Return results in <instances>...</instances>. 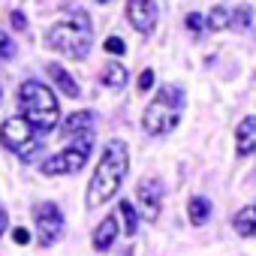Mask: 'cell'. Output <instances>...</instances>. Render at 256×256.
Returning a JSON list of instances; mask_svg holds the SVG:
<instances>
[{"label": "cell", "mask_w": 256, "mask_h": 256, "mask_svg": "<svg viewBox=\"0 0 256 256\" xmlns=\"http://www.w3.org/2000/svg\"><path fill=\"white\" fill-rule=\"evenodd\" d=\"M46 70H48L52 82H54V84H58V88H60V90L66 94V96H72V100H76V96L82 94V90H78V82H76V78H72V76H70V72H66V70H64L60 64H48Z\"/></svg>", "instance_id": "13"}, {"label": "cell", "mask_w": 256, "mask_h": 256, "mask_svg": "<svg viewBox=\"0 0 256 256\" xmlns=\"http://www.w3.org/2000/svg\"><path fill=\"white\" fill-rule=\"evenodd\" d=\"M18 106H22V118H28L34 124V130L40 136L52 133L54 126H58V120H60L58 96L42 82H24L18 88Z\"/></svg>", "instance_id": "2"}, {"label": "cell", "mask_w": 256, "mask_h": 256, "mask_svg": "<svg viewBox=\"0 0 256 256\" xmlns=\"http://www.w3.org/2000/svg\"><path fill=\"white\" fill-rule=\"evenodd\" d=\"M232 226H235L238 235H256V205L241 208V211L232 217Z\"/></svg>", "instance_id": "16"}, {"label": "cell", "mask_w": 256, "mask_h": 256, "mask_svg": "<svg viewBox=\"0 0 256 256\" xmlns=\"http://www.w3.org/2000/svg\"><path fill=\"white\" fill-rule=\"evenodd\" d=\"M16 54V42L4 34V30H0V58H4V60H10Z\"/></svg>", "instance_id": "20"}, {"label": "cell", "mask_w": 256, "mask_h": 256, "mask_svg": "<svg viewBox=\"0 0 256 256\" xmlns=\"http://www.w3.org/2000/svg\"><path fill=\"white\" fill-rule=\"evenodd\" d=\"M4 229H6V211L0 208V235H4Z\"/></svg>", "instance_id": "26"}, {"label": "cell", "mask_w": 256, "mask_h": 256, "mask_svg": "<svg viewBox=\"0 0 256 256\" xmlns=\"http://www.w3.org/2000/svg\"><path fill=\"white\" fill-rule=\"evenodd\" d=\"M148 88H154V70H145L139 76V90H148Z\"/></svg>", "instance_id": "24"}, {"label": "cell", "mask_w": 256, "mask_h": 256, "mask_svg": "<svg viewBox=\"0 0 256 256\" xmlns=\"http://www.w3.org/2000/svg\"><path fill=\"white\" fill-rule=\"evenodd\" d=\"M0 142H4V148H10L18 160H34V154L42 145V136L34 130V124L28 118L16 114V118H6L4 126H0Z\"/></svg>", "instance_id": "5"}, {"label": "cell", "mask_w": 256, "mask_h": 256, "mask_svg": "<svg viewBox=\"0 0 256 256\" xmlns=\"http://www.w3.org/2000/svg\"><path fill=\"white\" fill-rule=\"evenodd\" d=\"M36 217V229H40V247H52L60 235H64V214L54 202H40L34 208Z\"/></svg>", "instance_id": "7"}, {"label": "cell", "mask_w": 256, "mask_h": 256, "mask_svg": "<svg viewBox=\"0 0 256 256\" xmlns=\"http://www.w3.org/2000/svg\"><path fill=\"white\" fill-rule=\"evenodd\" d=\"M102 82H106V88L120 90V88H126V82H130V72H126V66H124V64L108 60V64H106V70H102Z\"/></svg>", "instance_id": "14"}, {"label": "cell", "mask_w": 256, "mask_h": 256, "mask_svg": "<svg viewBox=\"0 0 256 256\" xmlns=\"http://www.w3.org/2000/svg\"><path fill=\"white\" fill-rule=\"evenodd\" d=\"M184 106H187V96H184V88L181 84H166L157 90V96L148 102L145 114H142V126L145 133L151 136H163V133H172L181 114H184Z\"/></svg>", "instance_id": "4"}, {"label": "cell", "mask_w": 256, "mask_h": 256, "mask_svg": "<svg viewBox=\"0 0 256 256\" xmlns=\"http://www.w3.org/2000/svg\"><path fill=\"white\" fill-rule=\"evenodd\" d=\"M90 148H94V133L90 136H78V139H70V145L64 148V151H58V154H52V157H46L42 163H40V172L42 175H72V172H78L84 163H88V157H90Z\"/></svg>", "instance_id": "6"}, {"label": "cell", "mask_w": 256, "mask_h": 256, "mask_svg": "<svg viewBox=\"0 0 256 256\" xmlns=\"http://www.w3.org/2000/svg\"><path fill=\"white\" fill-rule=\"evenodd\" d=\"M126 18L139 34H154L157 28V4L154 0H126Z\"/></svg>", "instance_id": "8"}, {"label": "cell", "mask_w": 256, "mask_h": 256, "mask_svg": "<svg viewBox=\"0 0 256 256\" xmlns=\"http://www.w3.org/2000/svg\"><path fill=\"white\" fill-rule=\"evenodd\" d=\"M118 220L124 223V232L126 235H133L136 229H139V217H136V208H133V202H118Z\"/></svg>", "instance_id": "18"}, {"label": "cell", "mask_w": 256, "mask_h": 256, "mask_svg": "<svg viewBox=\"0 0 256 256\" xmlns=\"http://www.w3.org/2000/svg\"><path fill=\"white\" fill-rule=\"evenodd\" d=\"M94 126H96V112L82 108V112H72V114L64 120L60 133H64L66 139H78V136H90V133H94Z\"/></svg>", "instance_id": "10"}, {"label": "cell", "mask_w": 256, "mask_h": 256, "mask_svg": "<svg viewBox=\"0 0 256 256\" xmlns=\"http://www.w3.org/2000/svg\"><path fill=\"white\" fill-rule=\"evenodd\" d=\"M118 232H120V226H118V217L114 214H108L96 229H94V250H108L112 244H114V238H118Z\"/></svg>", "instance_id": "12"}, {"label": "cell", "mask_w": 256, "mask_h": 256, "mask_svg": "<svg viewBox=\"0 0 256 256\" xmlns=\"http://www.w3.org/2000/svg\"><path fill=\"white\" fill-rule=\"evenodd\" d=\"M96 4H108V0H96Z\"/></svg>", "instance_id": "27"}, {"label": "cell", "mask_w": 256, "mask_h": 256, "mask_svg": "<svg viewBox=\"0 0 256 256\" xmlns=\"http://www.w3.org/2000/svg\"><path fill=\"white\" fill-rule=\"evenodd\" d=\"M232 24V10L229 6H214L211 12H208V30L211 34H220V30H226Z\"/></svg>", "instance_id": "17"}, {"label": "cell", "mask_w": 256, "mask_h": 256, "mask_svg": "<svg viewBox=\"0 0 256 256\" xmlns=\"http://www.w3.org/2000/svg\"><path fill=\"white\" fill-rule=\"evenodd\" d=\"M187 217H190L193 226L208 223V217H211V199H205V196H193L190 205H187Z\"/></svg>", "instance_id": "15"}, {"label": "cell", "mask_w": 256, "mask_h": 256, "mask_svg": "<svg viewBox=\"0 0 256 256\" xmlns=\"http://www.w3.org/2000/svg\"><path fill=\"white\" fill-rule=\"evenodd\" d=\"M102 46H106V52H108V54H124V52H126V46H124V40H120V36H108Z\"/></svg>", "instance_id": "21"}, {"label": "cell", "mask_w": 256, "mask_h": 256, "mask_svg": "<svg viewBox=\"0 0 256 256\" xmlns=\"http://www.w3.org/2000/svg\"><path fill=\"white\" fill-rule=\"evenodd\" d=\"M12 241H16V244H30V232H28V229H16V232H12Z\"/></svg>", "instance_id": "25"}, {"label": "cell", "mask_w": 256, "mask_h": 256, "mask_svg": "<svg viewBox=\"0 0 256 256\" xmlns=\"http://www.w3.org/2000/svg\"><path fill=\"white\" fill-rule=\"evenodd\" d=\"M10 22H12V28H16V30H28V18H24V12H18V10H16V12L10 16Z\"/></svg>", "instance_id": "23"}, {"label": "cell", "mask_w": 256, "mask_h": 256, "mask_svg": "<svg viewBox=\"0 0 256 256\" xmlns=\"http://www.w3.org/2000/svg\"><path fill=\"white\" fill-rule=\"evenodd\" d=\"M46 46L52 52H64L76 60H84L90 54V46H94V30H90V18L88 12H72L70 18L58 22L48 28L46 34Z\"/></svg>", "instance_id": "3"}, {"label": "cell", "mask_w": 256, "mask_h": 256, "mask_svg": "<svg viewBox=\"0 0 256 256\" xmlns=\"http://www.w3.org/2000/svg\"><path fill=\"white\" fill-rule=\"evenodd\" d=\"M250 22H253V10L250 6H235L232 10V30H247L250 28Z\"/></svg>", "instance_id": "19"}, {"label": "cell", "mask_w": 256, "mask_h": 256, "mask_svg": "<svg viewBox=\"0 0 256 256\" xmlns=\"http://www.w3.org/2000/svg\"><path fill=\"white\" fill-rule=\"evenodd\" d=\"M235 151H238V157H247V154L256 151V118L253 114L238 124V130H235Z\"/></svg>", "instance_id": "11"}, {"label": "cell", "mask_w": 256, "mask_h": 256, "mask_svg": "<svg viewBox=\"0 0 256 256\" xmlns=\"http://www.w3.org/2000/svg\"><path fill=\"white\" fill-rule=\"evenodd\" d=\"M160 202H163V184L157 178L139 181V205H142V214L148 220H157L160 217Z\"/></svg>", "instance_id": "9"}, {"label": "cell", "mask_w": 256, "mask_h": 256, "mask_svg": "<svg viewBox=\"0 0 256 256\" xmlns=\"http://www.w3.org/2000/svg\"><path fill=\"white\" fill-rule=\"evenodd\" d=\"M184 24H187V30H190V34H202V24H205V22H202V16H199V12H190V16L184 18Z\"/></svg>", "instance_id": "22"}, {"label": "cell", "mask_w": 256, "mask_h": 256, "mask_svg": "<svg viewBox=\"0 0 256 256\" xmlns=\"http://www.w3.org/2000/svg\"><path fill=\"white\" fill-rule=\"evenodd\" d=\"M126 169H130V151H126V145L120 139L106 142L100 163L94 169V178L88 184V208H100L112 196H118V190L126 178Z\"/></svg>", "instance_id": "1"}]
</instances>
